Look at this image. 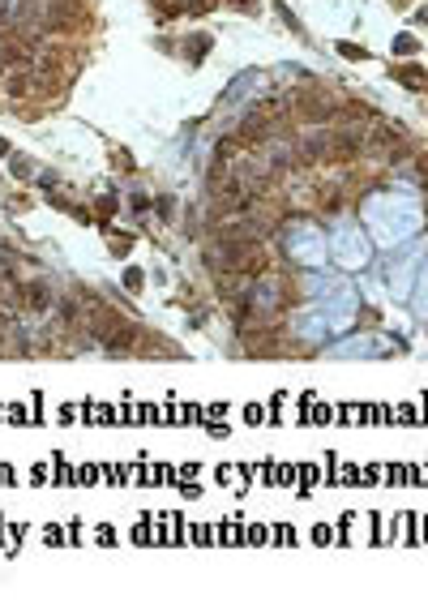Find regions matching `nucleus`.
<instances>
[{
  "instance_id": "nucleus-1",
  "label": "nucleus",
  "mask_w": 428,
  "mask_h": 604,
  "mask_svg": "<svg viewBox=\"0 0 428 604\" xmlns=\"http://www.w3.org/2000/svg\"><path fill=\"white\" fill-rule=\"evenodd\" d=\"M304 292H309V305L292 317V330L304 343L339 339L360 317V292H356V283H351V279L321 275V270H317V275L304 279Z\"/></svg>"
},
{
  "instance_id": "nucleus-3",
  "label": "nucleus",
  "mask_w": 428,
  "mask_h": 604,
  "mask_svg": "<svg viewBox=\"0 0 428 604\" xmlns=\"http://www.w3.org/2000/svg\"><path fill=\"white\" fill-rule=\"evenodd\" d=\"M283 245H287V258L304 270H321L330 262V236L321 232L317 223H292L283 236Z\"/></svg>"
},
{
  "instance_id": "nucleus-2",
  "label": "nucleus",
  "mask_w": 428,
  "mask_h": 604,
  "mask_svg": "<svg viewBox=\"0 0 428 604\" xmlns=\"http://www.w3.org/2000/svg\"><path fill=\"white\" fill-rule=\"evenodd\" d=\"M364 228H369V240L377 249L394 253L407 240H416L424 228L420 198H411V193H373L364 202Z\"/></svg>"
},
{
  "instance_id": "nucleus-5",
  "label": "nucleus",
  "mask_w": 428,
  "mask_h": 604,
  "mask_svg": "<svg viewBox=\"0 0 428 604\" xmlns=\"http://www.w3.org/2000/svg\"><path fill=\"white\" fill-rule=\"evenodd\" d=\"M403 249V258H394V266H390V296L394 300H411V288H416V279H420V266H424V240H420V245H411V240H407V245H399Z\"/></svg>"
},
{
  "instance_id": "nucleus-6",
  "label": "nucleus",
  "mask_w": 428,
  "mask_h": 604,
  "mask_svg": "<svg viewBox=\"0 0 428 604\" xmlns=\"http://www.w3.org/2000/svg\"><path fill=\"white\" fill-rule=\"evenodd\" d=\"M390 352H394V343L381 335H351L330 347V356H390Z\"/></svg>"
},
{
  "instance_id": "nucleus-7",
  "label": "nucleus",
  "mask_w": 428,
  "mask_h": 604,
  "mask_svg": "<svg viewBox=\"0 0 428 604\" xmlns=\"http://www.w3.org/2000/svg\"><path fill=\"white\" fill-rule=\"evenodd\" d=\"M411 305H416L420 317H428V258L420 266V279H416V288H411Z\"/></svg>"
},
{
  "instance_id": "nucleus-4",
  "label": "nucleus",
  "mask_w": 428,
  "mask_h": 604,
  "mask_svg": "<svg viewBox=\"0 0 428 604\" xmlns=\"http://www.w3.org/2000/svg\"><path fill=\"white\" fill-rule=\"evenodd\" d=\"M330 236V262L334 266H343V270H364L373 262V240H369V232L364 228H356V223H339L334 232H326Z\"/></svg>"
}]
</instances>
